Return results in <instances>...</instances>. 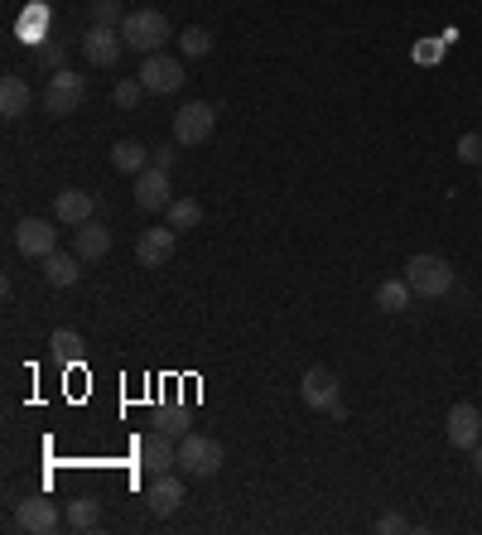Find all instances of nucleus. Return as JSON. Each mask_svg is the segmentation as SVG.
Wrapping results in <instances>:
<instances>
[{"instance_id":"nucleus-15","label":"nucleus","mask_w":482,"mask_h":535,"mask_svg":"<svg viewBox=\"0 0 482 535\" xmlns=\"http://www.w3.org/2000/svg\"><path fill=\"white\" fill-rule=\"evenodd\" d=\"M54 217L58 222H68V227H82V222L97 217V198L82 193V188H63V193L54 198Z\"/></svg>"},{"instance_id":"nucleus-10","label":"nucleus","mask_w":482,"mask_h":535,"mask_svg":"<svg viewBox=\"0 0 482 535\" xmlns=\"http://www.w3.org/2000/svg\"><path fill=\"white\" fill-rule=\"evenodd\" d=\"M169 203H174V193H169V169L145 164V169L135 174V208H140V213H164Z\"/></svg>"},{"instance_id":"nucleus-2","label":"nucleus","mask_w":482,"mask_h":535,"mask_svg":"<svg viewBox=\"0 0 482 535\" xmlns=\"http://www.w3.org/2000/svg\"><path fill=\"white\" fill-rule=\"evenodd\" d=\"M405 285H410L415 299H444L454 290V266H449L444 256H434V251H420V256H410V266H405Z\"/></svg>"},{"instance_id":"nucleus-9","label":"nucleus","mask_w":482,"mask_h":535,"mask_svg":"<svg viewBox=\"0 0 482 535\" xmlns=\"http://www.w3.org/2000/svg\"><path fill=\"white\" fill-rule=\"evenodd\" d=\"M213 131H217V111L208 102H188L174 116V140L179 145H203V140H213Z\"/></svg>"},{"instance_id":"nucleus-27","label":"nucleus","mask_w":482,"mask_h":535,"mask_svg":"<svg viewBox=\"0 0 482 535\" xmlns=\"http://www.w3.org/2000/svg\"><path fill=\"white\" fill-rule=\"evenodd\" d=\"M140 97H145V82H140V78H121V82H116V107H121V111H131Z\"/></svg>"},{"instance_id":"nucleus-13","label":"nucleus","mask_w":482,"mask_h":535,"mask_svg":"<svg viewBox=\"0 0 482 535\" xmlns=\"http://www.w3.org/2000/svg\"><path fill=\"white\" fill-rule=\"evenodd\" d=\"M449 444H454V449H463V454H473V449L482 444V415H478V405L458 401L454 410H449Z\"/></svg>"},{"instance_id":"nucleus-29","label":"nucleus","mask_w":482,"mask_h":535,"mask_svg":"<svg viewBox=\"0 0 482 535\" xmlns=\"http://www.w3.org/2000/svg\"><path fill=\"white\" fill-rule=\"evenodd\" d=\"M188 415H179V410H164V415H160V434H169V439H184V434H188Z\"/></svg>"},{"instance_id":"nucleus-1","label":"nucleus","mask_w":482,"mask_h":535,"mask_svg":"<svg viewBox=\"0 0 482 535\" xmlns=\"http://www.w3.org/2000/svg\"><path fill=\"white\" fill-rule=\"evenodd\" d=\"M121 39H126V49L140 58L160 54L164 44L174 39V29L164 20L160 10H126V20H121Z\"/></svg>"},{"instance_id":"nucleus-6","label":"nucleus","mask_w":482,"mask_h":535,"mask_svg":"<svg viewBox=\"0 0 482 535\" xmlns=\"http://www.w3.org/2000/svg\"><path fill=\"white\" fill-rule=\"evenodd\" d=\"M15 251H20V256H29V261H44V256H54V251H58L54 217H25V222L15 227Z\"/></svg>"},{"instance_id":"nucleus-5","label":"nucleus","mask_w":482,"mask_h":535,"mask_svg":"<svg viewBox=\"0 0 482 535\" xmlns=\"http://www.w3.org/2000/svg\"><path fill=\"white\" fill-rule=\"evenodd\" d=\"M82 97H87V82L73 68H54V78L44 87V111L49 116H73L82 107Z\"/></svg>"},{"instance_id":"nucleus-22","label":"nucleus","mask_w":482,"mask_h":535,"mask_svg":"<svg viewBox=\"0 0 482 535\" xmlns=\"http://www.w3.org/2000/svg\"><path fill=\"white\" fill-rule=\"evenodd\" d=\"M376 309H381V314H405V309H410V285H405V275L401 280H381V285H376Z\"/></svg>"},{"instance_id":"nucleus-12","label":"nucleus","mask_w":482,"mask_h":535,"mask_svg":"<svg viewBox=\"0 0 482 535\" xmlns=\"http://www.w3.org/2000/svg\"><path fill=\"white\" fill-rule=\"evenodd\" d=\"M174 246H179V232H174V227L164 222V227H150V232H140V241H135V256H140V266H145V270H160V266H169Z\"/></svg>"},{"instance_id":"nucleus-19","label":"nucleus","mask_w":482,"mask_h":535,"mask_svg":"<svg viewBox=\"0 0 482 535\" xmlns=\"http://www.w3.org/2000/svg\"><path fill=\"white\" fill-rule=\"evenodd\" d=\"M78 275H82V256H63V251L44 256V280H49L54 290H68V285H78Z\"/></svg>"},{"instance_id":"nucleus-7","label":"nucleus","mask_w":482,"mask_h":535,"mask_svg":"<svg viewBox=\"0 0 482 535\" xmlns=\"http://www.w3.org/2000/svg\"><path fill=\"white\" fill-rule=\"evenodd\" d=\"M15 531H29V535H54L63 531V511H58V502H49V497H25L20 507H15V521H10Z\"/></svg>"},{"instance_id":"nucleus-21","label":"nucleus","mask_w":482,"mask_h":535,"mask_svg":"<svg viewBox=\"0 0 482 535\" xmlns=\"http://www.w3.org/2000/svg\"><path fill=\"white\" fill-rule=\"evenodd\" d=\"M111 164H116L121 174H140V169L150 164V150H145L140 140H116V145H111Z\"/></svg>"},{"instance_id":"nucleus-30","label":"nucleus","mask_w":482,"mask_h":535,"mask_svg":"<svg viewBox=\"0 0 482 535\" xmlns=\"http://www.w3.org/2000/svg\"><path fill=\"white\" fill-rule=\"evenodd\" d=\"M174 160H179V140H169V145H155V150H150V164H155V169H174Z\"/></svg>"},{"instance_id":"nucleus-3","label":"nucleus","mask_w":482,"mask_h":535,"mask_svg":"<svg viewBox=\"0 0 482 535\" xmlns=\"http://www.w3.org/2000/svg\"><path fill=\"white\" fill-rule=\"evenodd\" d=\"M338 391H343V381L333 367H309L304 381H299V396L309 410H328V415H338L343 420V401H338Z\"/></svg>"},{"instance_id":"nucleus-11","label":"nucleus","mask_w":482,"mask_h":535,"mask_svg":"<svg viewBox=\"0 0 482 535\" xmlns=\"http://www.w3.org/2000/svg\"><path fill=\"white\" fill-rule=\"evenodd\" d=\"M140 82H145V92H155V97H169V92H179L184 87V63L169 54H150L140 63Z\"/></svg>"},{"instance_id":"nucleus-26","label":"nucleus","mask_w":482,"mask_h":535,"mask_svg":"<svg viewBox=\"0 0 482 535\" xmlns=\"http://www.w3.org/2000/svg\"><path fill=\"white\" fill-rule=\"evenodd\" d=\"M87 15H92V25H111V29H121V20H126L121 0H92Z\"/></svg>"},{"instance_id":"nucleus-4","label":"nucleus","mask_w":482,"mask_h":535,"mask_svg":"<svg viewBox=\"0 0 482 535\" xmlns=\"http://www.w3.org/2000/svg\"><path fill=\"white\" fill-rule=\"evenodd\" d=\"M179 463H184L188 478H213V473H222V444L213 434H184L179 439Z\"/></svg>"},{"instance_id":"nucleus-33","label":"nucleus","mask_w":482,"mask_h":535,"mask_svg":"<svg viewBox=\"0 0 482 535\" xmlns=\"http://www.w3.org/2000/svg\"><path fill=\"white\" fill-rule=\"evenodd\" d=\"M473 473H478V478H482V444H478V449H473Z\"/></svg>"},{"instance_id":"nucleus-23","label":"nucleus","mask_w":482,"mask_h":535,"mask_svg":"<svg viewBox=\"0 0 482 535\" xmlns=\"http://www.w3.org/2000/svg\"><path fill=\"white\" fill-rule=\"evenodd\" d=\"M164 217H169V227H174V232H193V227L203 222V203H193V198H174V203L164 208Z\"/></svg>"},{"instance_id":"nucleus-14","label":"nucleus","mask_w":482,"mask_h":535,"mask_svg":"<svg viewBox=\"0 0 482 535\" xmlns=\"http://www.w3.org/2000/svg\"><path fill=\"white\" fill-rule=\"evenodd\" d=\"M140 463H145V473H150V478L174 473V463H179V444H174L169 434H145V439H140Z\"/></svg>"},{"instance_id":"nucleus-20","label":"nucleus","mask_w":482,"mask_h":535,"mask_svg":"<svg viewBox=\"0 0 482 535\" xmlns=\"http://www.w3.org/2000/svg\"><path fill=\"white\" fill-rule=\"evenodd\" d=\"M97 516H102V502H97V497H73L68 511H63V526H68V531H97Z\"/></svg>"},{"instance_id":"nucleus-25","label":"nucleus","mask_w":482,"mask_h":535,"mask_svg":"<svg viewBox=\"0 0 482 535\" xmlns=\"http://www.w3.org/2000/svg\"><path fill=\"white\" fill-rule=\"evenodd\" d=\"M179 49H184V58H208L213 54V34L203 25H188L184 34H179Z\"/></svg>"},{"instance_id":"nucleus-24","label":"nucleus","mask_w":482,"mask_h":535,"mask_svg":"<svg viewBox=\"0 0 482 535\" xmlns=\"http://www.w3.org/2000/svg\"><path fill=\"white\" fill-rule=\"evenodd\" d=\"M49 348H54L58 362H82V333L78 328H58L49 338Z\"/></svg>"},{"instance_id":"nucleus-32","label":"nucleus","mask_w":482,"mask_h":535,"mask_svg":"<svg viewBox=\"0 0 482 535\" xmlns=\"http://www.w3.org/2000/svg\"><path fill=\"white\" fill-rule=\"evenodd\" d=\"M58 58H63L58 44H44V49H39V63H44V68H58Z\"/></svg>"},{"instance_id":"nucleus-31","label":"nucleus","mask_w":482,"mask_h":535,"mask_svg":"<svg viewBox=\"0 0 482 535\" xmlns=\"http://www.w3.org/2000/svg\"><path fill=\"white\" fill-rule=\"evenodd\" d=\"M376 531H381V535H405V531H410V521H405V516H396V511H386V516H376Z\"/></svg>"},{"instance_id":"nucleus-28","label":"nucleus","mask_w":482,"mask_h":535,"mask_svg":"<svg viewBox=\"0 0 482 535\" xmlns=\"http://www.w3.org/2000/svg\"><path fill=\"white\" fill-rule=\"evenodd\" d=\"M458 160H463V164H478V169H482V135L478 131L458 135Z\"/></svg>"},{"instance_id":"nucleus-8","label":"nucleus","mask_w":482,"mask_h":535,"mask_svg":"<svg viewBox=\"0 0 482 535\" xmlns=\"http://www.w3.org/2000/svg\"><path fill=\"white\" fill-rule=\"evenodd\" d=\"M126 54V39H121V29L111 25H92L82 34V58L92 63V68H116Z\"/></svg>"},{"instance_id":"nucleus-16","label":"nucleus","mask_w":482,"mask_h":535,"mask_svg":"<svg viewBox=\"0 0 482 535\" xmlns=\"http://www.w3.org/2000/svg\"><path fill=\"white\" fill-rule=\"evenodd\" d=\"M184 502V482L174 478V473H160V478L150 482V492H145V507L155 511V516H174Z\"/></svg>"},{"instance_id":"nucleus-18","label":"nucleus","mask_w":482,"mask_h":535,"mask_svg":"<svg viewBox=\"0 0 482 535\" xmlns=\"http://www.w3.org/2000/svg\"><path fill=\"white\" fill-rule=\"evenodd\" d=\"M29 82L20 78V73H5V82H0V116L5 121H15V116H25L29 111Z\"/></svg>"},{"instance_id":"nucleus-17","label":"nucleus","mask_w":482,"mask_h":535,"mask_svg":"<svg viewBox=\"0 0 482 535\" xmlns=\"http://www.w3.org/2000/svg\"><path fill=\"white\" fill-rule=\"evenodd\" d=\"M73 251H78L82 261H102V256L111 251L107 222H97V217H92V222H82L78 232H73Z\"/></svg>"}]
</instances>
